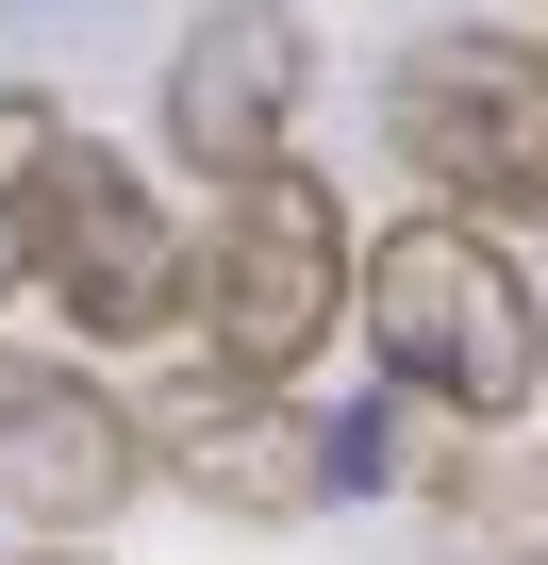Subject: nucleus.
Listing matches in <instances>:
<instances>
[{
    "label": "nucleus",
    "instance_id": "2",
    "mask_svg": "<svg viewBox=\"0 0 548 565\" xmlns=\"http://www.w3.org/2000/svg\"><path fill=\"white\" fill-rule=\"evenodd\" d=\"M183 333L216 350V383H300V366L350 333V200H333L300 150H266L249 183H216Z\"/></svg>",
    "mask_w": 548,
    "mask_h": 565
},
{
    "label": "nucleus",
    "instance_id": "9",
    "mask_svg": "<svg viewBox=\"0 0 548 565\" xmlns=\"http://www.w3.org/2000/svg\"><path fill=\"white\" fill-rule=\"evenodd\" d=\"M333 482H350V499H383V482H399V383L333 399Z\"/></svg>",
    "mask_w": 548,
    "mask_h": 565
},
{
    "label": "nucleus",
    "instance_id": "3",
    "mask_svg": "<svg viewBox=\"0 0 548 565\" xmlns=\"http://www.w3.org/2000/svg\"><path fill=\"white\" fill-rule=\"evenodd\" d=\"M383 134L465 216H548V51L531 34H416L383 84Z\"/></svg>",
    "mask_w": 548,
    "mask_h": 565
},
{
    "label": "nucleus",
    "instance_id": "5",
    "mask_svg": "<svg viewBox=\"0 0 548 565\" xmlns=\"http://www.w3.org/2000/svg\"><path fill=\"white\" fill-rule=\"evenodd\" d=\"M216 515H333L350 482H333V399H300V383H166L150 416H133Z\"/></svg>",
    "mask_w": 548,
    "mask_h": 565
},
{
    "label": "nucleus",
    "instance_id": "4",
    "mask_svg": "<svg viewBox=\"0 0 548 565\" xmlns=\"http://www.w3.org/2000/svg\"><path fill=\"white\" fill-rule=\"evenodd\" d=\"M34 282H51V317L84 350H150L183 333V282H200V233L117 167V150H51V200H34Z\"/></svg>",
    "mask_w": 548,
    "mask_h": 565
},
{
    "label": "nucleus",
    "instance_id": "8",
    "mask_svg": "<svg viewBox=\"0 0 548 565\" xmlns=\"http://www.w3.org/2000/svg\"><path fill=\"white\" fill-rule=\"evenodd\" d=\"M51 150H67V117H51L34 84H0V282H34V200H51Z\"/></svg>",
    "mask_w": 548,
    "mask_h": 565
},
{
    "label": "nucleus",
    "instance_id": "7",
    "mask_svg": "<svg viewBox=\"0 0 548 565\" xmlns=\"http://www.w3.org/2000/svg\"><path fill=\"white\" fill-rule=\"evenodd\" d=\"M133 482H150L133 399H100V383H67V366H18V383H0V499H18L34 532H100Z\"/></svg>",
    "mask_w": 548,
    "mask_h": 565
},
{
    "label": "nucleus",
    "instance_id": "6",
    "mask_svg": "<svg viewBox=\"0 0 548 565\" xmlns=\"http://www.w3.org/2000/svg\"><path fill=\"white\" fill-rule=\"evenodd\" d=\"M300 84H316L300 0H216V18H183V51H166V150L200 183H249L266 150H283Z\"/></svg>",
    "mask_w": 548,
    "mask_h": 565
},
{
    "label": "nucleus",
    "instance_id": "10",
    "mask_svg": "<svg viewBox=\"0 0 548 565\" xmlns=\"http://www.w3.org/2000/svg\"><path fill=\"white\" fill-rule=\"evenodd\" d=\"M34 565H67V548H34Z\"/></svg>",
    "mask_w": 548,
    "mask_h": 565
},
{
    "label": "nucleus",
    "instance_id": "1",
    "mask_svg": "<svg viewBox=\"0 0 548 565\" xmlns=\"http://www.w3.org/2000/svg\"><path fill=\"white\" fill-rule=\"evenodd\" d=\"M350 317H366V366L399 399L465 416V433H515L531 383H548V300H531V266L465 200H432V216H399V233L350 249Z\"/></svg>",
    "mask_w": 548,
    "mask_h": 565
}]
</instances>
